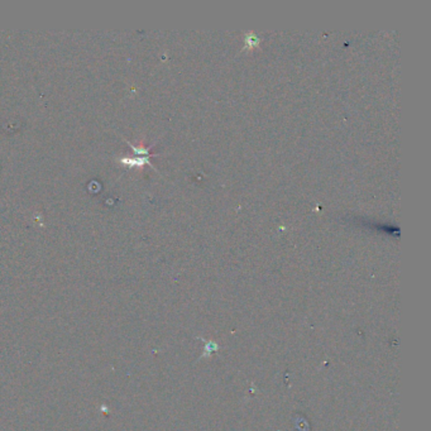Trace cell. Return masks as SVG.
<instances>
[{"mask_svg": "<svg viewBox=\"0 0 431 431\" xmlns=\"http://www.w3.org/2000/svg\"><path fill=\"white\" fill-rule=\"evenodd\" d=\"M127 143H128V146L131 147L132 151H133V153L136 156H140V157H152V155L149 153V151H151V149H152V147L155 146V143H153V144H151V146H148V147L134 146L133 143L129 142V140H127Z\"/></svg>", "mask_w": 431, "mask_h": 431, "instance_id": "2", "label": "cell"}, {"mask_svg": "<svg viewBox=\"0 0 431 431\" xmlns=\"http://www.w3.org/2000/svg\"><path fill=\"white\" fill-rule=\"evenodd\" d=\"M149 158L151 157H140V156H136V157H131V156H117L115 161L129 168L142 167L144 165H149L151 167L155 168V166L152 165V162L149 161Z\"/></svg>", "mask_w": 431, "mask_h": 431, "instance_id": "1", "label": "cell"}, {"mask_svg": "<svg viewBox=\"0 0 431 431\" xmlns=\"http://www.w3.org/2000/svg\"><path fill=\"white\" fill-rule=\"evenodd\" d=\"M245 42H247V44H249V48H251V47L259 43V38L255 37V34H247L245 36Z\"/></svg>", "mask_w": 431, "mask_h": 431, "instance_id": "3", "label": "cell"}]
</instances>
